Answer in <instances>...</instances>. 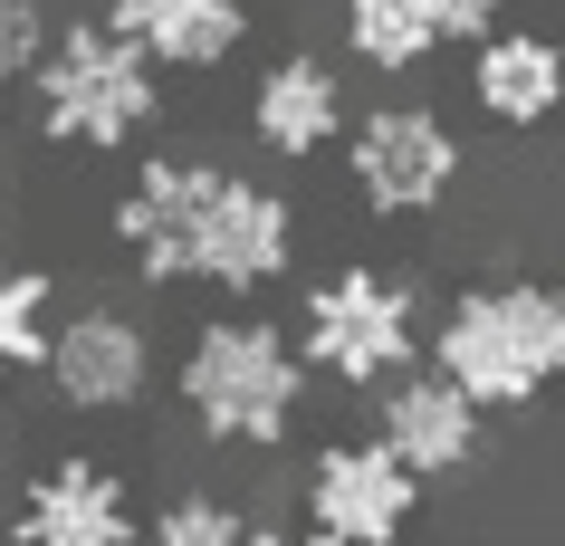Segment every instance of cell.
<instances>
[{"label":"cell","mask_w":565,"mask_h":546,"mask_svg":"<svg viewBox=\"0 0 565 546\" xmlns=\"http://www.w3.org/2000/svg\"><path fill=\"white\" fill-rule=\"evenodd\" d=\"M116 240L153 288L259 298L298 269V202L259 173L202 163V153H145V173L116 192Z\"/></svg>","instance_id":"cell-1"},{"label":"cell","mask_w":565,"mask_h":546,"mask_svg":"<svg viewBox=\"0 0 565 546\" xmlns=\"http://www.w3.org/2000/svg\"><path fill=\"white\" fill-rule=\"evenodd\" d=\"M307 374L288 326H268V317H202V326L182 335V364H173V394L192 413L211 451H239V460H268L288 451L307 422Z\"/></svg>","instance_id":"cell-2"},{"label":"cell","mask_w":565,"mask_h":546,"mask_svg":"<svg viewBox=\"0 0 565 546\" xmlns=\"http://www.w3.org/2000/svg\"><path fill=\"white\" fill-rule=\"evenodd\" d=\"M20 87H30L39 144H58V153H135L153 125H163V67H153L106 10L58 20Z\"/></svg>","instance_id":"cell-3"},{"label":"cell","mask_w":565,"mask_h":546,"mask_svg":"<svg viewBox=\"0 0 565 546\" xmlns=\"http://www.w3.org/2000/svg\"><path fill=\"white\" fill-rule=\"evenodd\" d=\"M422 355L441 384L479 403V413H527L565 374V298L556 278H479L441 307V326L422 335Z\"/></svg>","instance_id":"cell-4"},{"label":"cell","mask_w":565,"mask_h":546,"mask_svg":"<svg viewBox=\"0 0 565 546\" xmlns=\"http://www.w3.org/2000/svg\"><path fill=\"white\" fill-rule=\"evenodd\" d=\"M288 345H298L307 374H327L345 394H374L403 364H422V288L374 269V259H345V269H327L298 298V335Z\"/></svg>","instance_id":"cell-5"},{"label":"cell","mask_w":565,"mask_h":546,"mask_svg":"<svg viewBox=\"0 0 565 546\" xmlns=\"http://www.w3.org/2000/svg\"><path fill=\"white\" fill-rule=\"evenodd\" d=\"M345 182H355V202L374 221H431L450 212V192H460V173H470V144H460V125L441 116V106H364V116H345Z\"/></svg>","instance_id":"cell-6"},{"label":"cell","mask_w":565,"mask_h":546,"mask_svg":"<svg viewBox=\"0 0 565 546\" xmlns=\"http://www.w3.org/2000/svg\"><path fill=\"white\" fill-rule=\"evenodd\" d=\"M39 374H49L58 413H77V422H116V413H135V403L153 394V326L135 317V307H116V298L67 307V317H49Z\"/></svg>","instance_id":"cell-7"},{"label":"cell","mask_w":565,"mask_h":546,"mask_svg":"<svg viewBox=\"0 0 565 546\" xmlns=\"http://www.w3.org/2000/svg\"><path fill=\"white\" fill-rule=\"evenodd\" d=\"M422 489L403 460L374 441V431H345V441H327V451L307 460V527L335 546H403L413 537V517H422Z\"/></svg>","instance_id":"cell-8"},{"label":"cell","mask_w":565,"mask_h":546,"mask_svg":"<svg viewBox=\"0 0 565 546\" xmlns=\"http://www.w3.org/2000/svg\"><path fill=\"white\" fill-rule=\"evenodd\" d=\"M489 413H479L460 384H441V374H393V384H374V441H384L413 480H470L479 451H489Z\"/></svg>","instance_id":"cell-9"},{"label":"cell","mask_w":565,"mask_h":546,"mask_svg":"<svg viewBox=\"0 0 565 546\" xmlns=\"http://www.w3.org/2000/svg\"><path fill=\"white\" fill-rule=\"evenodd\" d=\"M20 546H135V489L125 470L67 451L20 489Z\"/></svg>","instance_id":"cell-10"},{"label":"cell","mask_w":565,"mask_h":546,"mask_svg":"<svg viewBox=\"0 0 565 546\" xmlns=\"http://www.w3.org/2000/svg\"><path fill=\"white\" fill-rule=\"evenodd\" d=\"M345 77H335L317 49H278V58L259 67V87H249V135H259V153H278V163H317V153H335V135H345Z\"/></svg>","instance_id":"cell-11"},{"label":"cell","mask_w":565,"mask_h":546,"mask_svg":"<svg viewBox=\"0 0 565 546\" xmlns=\"http://www.w3.org/2000/svg\"><path fill=\"white\" fill-rule=\"evenodd\" d=\"M470 96H479V116L508 125V135H536V125H556L565 106V49L556 30H489L470 39Z\"/></svg>","instance_id":"cell-12"},{"label":"cell","mask_w":565,"mask_h":546,"mask_svg":"<svg viewBox=\"0 0 565 546\" xmlns=\"http://www.w3.org/2000/svg\"><path fill=\"white\" fill-rule=\"evenodd\" d=\"M106 20L163 77H211L249 49V0H106Z\"/></svg>","instance_id":"cell-13"},{"label":"cell","mask_w":565,"mask_h":546,"mask_svg":"<svg viewBox=\"0 0 565 546\" xmlns=\"http://www.w3.org/2000/svg\"><path fill=\"white\" fill-rule=\"evenodd\" d=\"M345 58L374 67V77H422L441 58L431 0H345Z\"/></svg>","instance_id":"cell-14"},{"label":"cell","mask_w":565,"mask_h":546,"mask_svg":"<svg viewBox=\"0 0 565 546\" xmlns=\"http://www.w3.org/2000/svg\"><path fill=\"white\" fill-rule=\"evenodd\" d=\"M49 298H58V278L20 259V249H0V394L39 374V345H49Z\"/></svg>","instance_id":"cell-15"},{"label":"cell","mask_w":565,"mask_h":546,"mask_svg":"<svg viewBox=\"0 0 565 546\" xmlns=\"http://www.w3.org/2000/svg\"><path fill=\"white\" fill-rule=\"evenodd\" d=\"M249 537V508H231L221 489H182L153 517H135V546H239Z\"/></svg>","instance_id":"cell-16"},{"label":"cell","mask_w":565,"mask_h":546,"mask_svg":"<svg viewBox=\"0 0 565 546\" xmlns=\"http://www.w3.org/2000/svg\"><path fill=\"white\" fill-rule=\"evenodd\" d=\"M49 0H0V87H20L39 67V49H49Z\"/></svg>","instance_id":"cell-17"},{"label":"cell","mask_w":565,"mask_h":546,"mask_svg":"<svg viewBox=\"0 0 565 546\" xmlns=\"http://www.w3.org/2000/svg\"><path fill=\"white\" fill-rule=\"evenodd\" d=\"M431 20H441V49H470L508 20V0H431Z\"/></svg>","instance_id":"cell-18"},{"label":"cell","mask_w":565,"mask_h":546,"mask_svg":"<svg viewBox=\"0 0 565 546\" xmlns=\"http://www.w3.org/2000/svg\"><path fill=\"white\" fill-rule=\"evenodd\" d=\"M239 546H335V537H317V527H249Z\"/></svg>","instance_id":"cell-19"}]
</instances>
